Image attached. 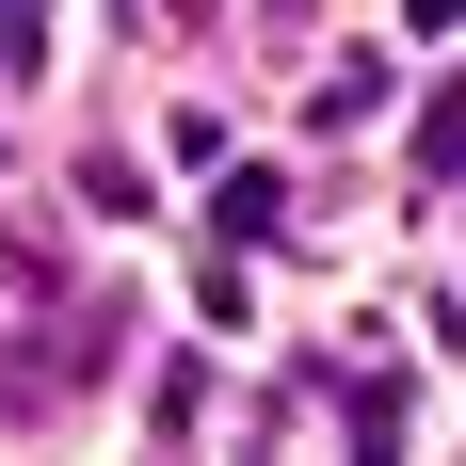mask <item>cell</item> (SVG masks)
Here are the masks:
<instances>
[{
    "label": "cell",
    "instance_id": "obj_1",
    "mask_svg": "<svg viewBox=\"0 0 466 466\" xmlns=\"http://www.w3.org/2000/svg\"><path fill=\"white\" fill-rule=\"evenodd\" d=\"M419 177H434V193L466 177V65H451V81H434V113H419Z\"/></svg>",
    "mask_w": 466,
    "mask_h": 466
},
{
    "label": "cell",
    "instance_id": "obj_2",
    "mask_svg": "<svg viewBox=\"0 0 466 466\" xmlns=\"http://www.w3.org/2000/svg\"><path fill=\"white\" fill-rule=\"evenodd\" d=\"M289 226V177H258V161H241V177H226V241H274Z\"/></svg>",
    "mask_w": 466,
    "mask_h": 466
},
{
    "label": "cell",
    "instance_id": "obj_3",
    "mask_svg": "<svg viewBox=\"0 0 466 466\" xmlns=\"http://www.w3.org/2000/svg\"><path fill=\"white\" fill-rule=\"evenodd\" d=\"M419 33H466V0H419Z\"/></svg>",
    "mask_w": 466,
    "mask_h": 466
},
{
    "label": "cell",
    "instance_id": "obj_4",
    "mask_svg": "<svg viewBox=\"0 0 466 466\" xmlns=\"http://www.w3.org/2000/svg\"><path fill=\"white\" fill-rule=\"evenodd\" d=\"M0 48H16V0H0Z\"/></svg>",
    "mask_w": 466,
    "mask_h": 466
}]
</instances>
